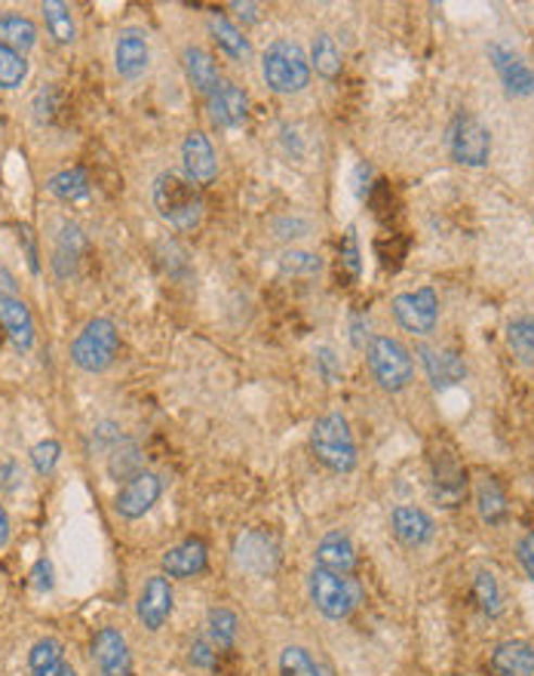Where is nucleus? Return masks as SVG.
I'll list each match as a JSON object with an SVG mask.
<instances>
[{
    "mask_svg": "<svg viewBox=\"0 0 534 676\" xmlns=\"http://www.w3.org/2000/svg\"><path fill=\"white\" fill-rule=\"evenodd\" d=\"M151 200L163 222H169L178 231H194L203 218V197L196 191V185L173 170L154 178Z\"/></svg>",
    "mask_w": 534,
    "mask_h": 676,
    "instance_id": "obj_1",
    "label": "nucleus"
},
{
    "mask_svg": "<svg viewBox=\"0 0 534 676\" xmlns=\"http://www.w3.org/2000/svg\"><path fill=\"white\" fill-rule=\"evenodd\" d=\"M310 449H314V459L332 474H354L356 462H359L354 430L341 412H326L314 422Z\"/></svg>",
    "mask_w": 534,
    "mask_h": 676,
    "instance_id": "obj_2",
    "label": "nucleus"
},
{
    "mask_svg": "<svg viewBox=\"0 0 534 676\" xmlns=\"http://www.w3.org/2000/svg\"><path fill=\"white\" fill-rule=\"evenodd\" d=\"M307 597L329 622H347L356 605L363 603V588L354 575H339L314 566L307 575Z\"/></svg>",
    "mask_w": 534,
    "mask_h": 676,
    "instance_id": "obj_3",
    "label": "nucleus"
},
{
    "mask_svg": "<svg viewBox=\"0 0 534 676\" xmlns=\"http://www.w3.org/2000/svg\"><path fill=\"white\" fill-rule=\"evenodd\" d=\"M262 77L274 92L280 96H295L310 84V59L295 40H274L267 43L265 55H262Z\"/></svg>",
    "mask_w": 534,
    "mask_h": 676,
    "instance_id": "obj_4",
    "label": "nucleus"
},
{
    "mask_svg": "<svg viewBox=\"0 0 534 676\" xmlns=\"http://www.w3.org/2000/svg\"><path fill=\"white\" fill-rule=\"evenodd\" d=\"M366 360H369V373H372L381 391H406L411 378H415V360H411L409 348L399 338L372 336L369 348H366Z\"/></svg>",
    "mask_w": 534,
    "mask_h": 676,
    "instance_id": "obj_5",
    "label": "nucleus"
},
{
    "mask_svg": "<svg viewBox=\"0 0 534 676\" xmlns=\"http://www.w3.org/2000/svg\"><path fill=\"white\" fill-rule=\"evenodd\" d=\"M117 351H120V333H117L114 321H107V317L89 321L72 341L74 366L92 375L105 373L114 363Z\"/></svg>",
    "mask_w": 534,
    "mask_h": 676,
    "instance_id": "obj_6",
    "label": "nucleus"
},
{
    "mask_svg": "<svg viewBox=\"0 0 534 676\" xmlns=\"http://www.w3.org/2000/svg\"><path fill=\"white\" fill-rule=\"evenodd\" d=\"M445 148L461 166H485L492 161V133L476 114L458 111L445 129Z\"/></svg>",
    "mask_w": 534,
    "mask_h": 676,
    "instance_id": "obj_7",
    "label": "nucleus"
},
{
    "mask_svg": "<svg viewBox=\"0 0 534 676\" xmlns=\"http://www.w3.org/2000/svg\"><path fill=\"white\" fill-rule=\"evenodd\" d=\"M391 308L396 323L415 336H430L440 321V296L433 292V286H421L415 292H399Z\"/></svg>",
    "mask_w": 534,
    "mask_h": 676,
    "instance_id": "obj_8",
    "label": "nucleus"
},
{
    "mask_svg": "<svg viewBox=\"0 0 534 676\" xmlns=\"http://www.w3.org/2000/svg\"><path fill=\"white\" fill-rule=\"evenodd\" d=\"M430 492L448 511L467 499V467L452 449H440L430 455Z\"/></svg>",
    "mask_w": 534,
    "mask_h": 676,
    "instance_id": "obj_9",
    "label": "nucleus"
},
{
    "mask_svg": "<svg viewBox=\"0 0 534 676\" xmlns=\"http://www.w3.org/2000/svg\"><path fill=\"white\" fill-rule=\"evenodd\" d=\"M173 605H176V593H173V585H169L166 575L144 578L139 603H136V615L151 634L163 630V624L169 622V615H173Z\"/></svg>",
    "mask_w": 534,
    "mask_h": 676,
    "instance_id": "obj_10",
    "label": "nucleus"
},
{
    "mask_svg": "<svg viewBox=\"0 0 534 676\" xmlns=\"http://www.w3.org/2000/svg\"><path fill=\"white\" fill-rule=\"evenodd\" d=\"M233 556H237L240 569L255 572V575H270L280 563V548L274 541V535L262 533V529H250V533L237 535Z\"/></svg>",
    "mask_w": 534,
    "mask_h": 676,
    "instance_id": "obj_11",
    "label": "nucleus"
},
{
    "mask_svg": "<svg viewBox=\"0 0 534 676\" xmlns=\"http://www.w3.org/2000/svg\"><path fill=\"white\" fill-rule=\"evenodd\" d=\"M488 59L498 72L500 84L507 89V96L513 99H525L534 92V68L513 50V47H504V43H492L488 47Z\"/></svg>",
    "mask_w": 534,
    "mask_h": 676,
    "instance_id": "obj_12",
    "label": "nucleus"
},
{
    "mask_svg": "<svg viewBox=\"0 0 534 676\" xmlns=\"http://www.w3.org/2000/svg\"><path fill=\"white\" fill-rule=\"evenodd\" d=\"M161 477L154 471H142L132 480L124 483V489L117 492V501H114V511L124 516V519H139V516L148 514L161 501Z\"/></svg>",
    "mask_w": 534,
    "mask_h": 676,
    "instance_id": "obj_13",
    "label": "nucleus"
},
{
    "mask_svg": "<svg viewBox=\"0 0 534 676\" xmlns=\"http://www.w3.org/2000/svg\"><path fill=\"white\" fill-rule=\"evenodd\" d=\"M92 661L102 676H132V652H129L124 630L102 627L92 637Z\"/></svg>",
    "mask_w": 534,
    "mask_h": 676,
    "instance_id": "obj_14",
    "label": "nucleus"
},
{
    "mask_svg": "<svg viewBox=\"0 0 534 676\" xmlns=\"http://www.w3.org/2000/svg\"><path fill=\"white\" fill-rule=\"evenodd\" d=\"M391 529L393 538H396L406 551H421V548H428L430 541H433L436 523H433V516H430L428 511L411 508V504H399V508H393Z\"/></svg>",
    "mask_w": 534,
    "mask_h": 676,
    "instance_id": "obj_15",
    "label": "nucleus"
},
{
    "mask_svg": "<svg viewBox=\"0 0 534 676\" xmlns=\"http://www.w3.org/2000/svg\"><path fill=\"white\" fill-rule=\"evenodd\" d=\"M161 566L166 578H181V581L196 578L209 566V548L203 538H185L163 553Z\"/></svg>",
    "mask_w": 534,
    "mask_h": 676,
    "instance_id": "obj_16",
    "label": "nucleus"
},
{
    "mask_svg": "<svg viewBox=\"0 0 534 676\" xmlns=\"http://www.w3.org/2000/svg\"><path fill=\"white\" fill-rule=\"evenodd\" d=\"M206 105H209L213 124L221 126V129L243 126L246 124V117H250V99H246V92L237 87L233 80H221V84L206 96Z\"/></svg>",
    "mask_w": 534,
    "mask_h": 676,
    "instance_id": "obj_17",
    "label": "nucleus"
},
{
    "mask_svg": "<svg viewBox=\"0 0 534 676\" xmlns=\"http://www.w3.org/2000/svg\"><path fill=\"white\" fill-rule=\"evenodd\" d=\"M181 166H185V178L194 185H209L218 173V158H215L213 142L206 139V133L191 129L181 142Z\"/></svg>",
    "mask_w": 534,
    "mask_h": 676,
    "instance_id": "obj_18",
    "label": "nucleus"
},
{
    "mask_svg": "<svg viewBox=\"0 0 534 676\" xmlns=\"http://www.w3.org/2000/svg\"><path fill=\"white\" fill-rule=\"evenodd\" d=\"M418 356H421V366L428 373L430 385L433 388H455L467 378V363L458 351L452 348H433V345H421L418 348Z\"/></svg>",
    "mask_w": 534,
    "mask_h": 676,
    "instance_id": "obj_19",
    "label": "nucleus"
},
{
    "mask_svg": "<svg viewBox=\"0 0 534 676\" xmlns=\"http://www.w3.org/2000/svg\"><path fill=\"white\" fill-rule=\"evenodd\" d=\"M151 62V47L142 28H124L114 43V68L126 80H139L148 72Z\"/></svg>",
    "mask_w": 534,
    "mask_h": 676,
    "instance_id": "obj_20",
    "label": "nucleus"
},
{
    "mask_svg": "<svg viewBox=\"0 0 534 676\" xmlns=\"http://www.w3.org/2000/svg\"><path fill=\"white\" fill-rule=\"evenodd\" d=\"M492 676H534V646L529 640H504L488 655Z\"/></svg>",
    "mask_w": 534,
    "mask_h": 676,
    "instance_id": "obj_21",
    "label": "nucleus"
},
{
    "mask_svg": "<svg viewBox=\"0 0 534 676\" xmlns=\"http://www.w3.org/2000/svg\"><path fill=\"white\" fill-rule=\"evenodd\" d=\"M314 560L320 569L339 572V575H354L356 569V548L351 541V535L344 529H332L320 538L317 551H314Z\"/></svg>",
    "mask_w": 534,
    "mask_h": 676,
    "instance_id": "obj_22",
    "label": "nucleus"
},
{
    "mask_svg": "<svg viewBox=\"0 0 534 676\" xmlns=\"http://www.w3.org/2000/svg\"><path fill=\"white\" fill-rule=\"evenodd\" d=\"M0 323H3V329H7V336H10L16 351H31L35 348V317L18 296L0 299Z\"/></svg>",
    "mask_w": 534,
    "mask_h": 676,
    "instance_id": "obj_23",
    "label": "nucleus"
},
{
    "mask_svg": "<svg viewBox=\"0 0 534 676\" xmlns=\"http://www.w3.org/2000/svg\"><path fill=\"white\" fill-rule=\"evenodd\" d=\"M473 499H476V511H480V519L485 526L495 529V526L507 523L510 504H507V496H504V489L495 477H480L476 489H473Z\"/></svg>",
    "mask_w": 534,
    "mask_h": 676,
    "instance_id": "obj_24",
    "label": "nucleus"
},
{
    "mask_svg": "<svg viewBox=\"0 0 534 676\" xmlns=\"http://www.w3.org/2000/svg\"><path fill=\"white\" fill-rule=\"evenodd\" d=\"M185 72H188V80L194 84L196 92L209 96L218 84H221V74H218V65H215V55L206 53L203 47H185Z\"/></svg>",
    "mask_w": 534,
    "mask_h": 676,
    "instance_id": "obj_25",
    "label": "nucleus"
},
{
    "mask_svg": "<svg viewBox=\"0 0 534 676\" xmlns=\"http://www.w3.org/2000/svg\"><path fill=\"white\" fill-rule=\"evenodd\" d=\"M203 627H206V630H203V637L213 642L221 655L233 652L237 637H240V618L233 615L231 609H225V605H215V609H209V615H206V624H203Z\"/></svg>",
    "mask_w": 534,
    "mask_h": 676,
    "instance_id": "obj_26",
    "label": "nucleus"
},
{
    "mask_svg": "<svg viewBox=\"0 0 534 676\" xmlns=\"http://www.w3.org/2000/svg\"><path fill=\"white\" fill-rule=\"evenodd\" d=\"M209 35H213L215 43L231 55V59H237V62H246L252 55L250 37L243 35L228 16H209Z\"/></svg>",
    "mask_w": 534,
    "mask_h": 676,
    "instance_id": "obj_27",
    "label": "nucleus"
},
{
    "mask_svg": "<svg viewBox=\"0 0 534 676\" xmlns=\"http://www.w3.org/2000/svg\"><path fill=\"white\" fill-rule=\"evenodd\" d=\"M28 667L31 676H59L65 671V646L55 637H43L31 646V655H28Z\"/></svg>",
    "mask_w": 534,
    "mask_h": 676,
    "instance_id": "obj_28",
    "label": "nucleus"
},
{
    "mask_svg": "<svg viewBox=\"0 0 534 676\" xmlns=\"http://www.w3.org/2000/svg\"><path fill=\"white\" fill-rule=\"evenodd\" d=\"M0 43L25 55L28 50H35L37 25L28 16H16V13L0 16Z\"/></svg>",
    "mask_w": 534,
    "mask_h": 676,
    "instance_id": "obj_29",
    "label": "nucleus"
},
{
    "mask_svg": "<svg viewBox=\"0 0 534 676\" xmlns=\"http://www.w3.org/2000/svg\"><path fill=\"white\" fill-rule=\"evenodd\" d=\"M40 13H43L47 32H50V37H53L55 43H62V47L74 43V37H77V25H74V16H72V10H68V3H62V0H47V3L40 7Z\"/></svg>",
    "mask_w": 534,
    "mask_h": 676,
    "instance_id": "obj_30",
    "label": "nucleus"
},
{
    "mask_svg": "<svg viewBox=\"0 0 534 676\" xmlns=\"http://www.w3.org/2000/svg\"><path fill=\"white\" fill-rule=\"evenodd\" d=\"M80 250H84V234L77 225L65 222L62 225V234H59V250H55L53 267L59 277H72L74 267H77V259H80Z\"/></svg>",
    "mask_w": 534,
    "mask_h": 676,
    "instance_id": "obj_31",
    "label": "nucleus"
},
{
    "mask_svg": "<svg viewBox=\"0 0 534 676\" xmlns=\"http://www.w3.org/2000/svg\"><path fill=\"white\" fill-rule=\"evenodd\" d=\"M142 449L132 440H120V443L111 449V459H107V474L114 480H132L136 474H142Z\"/></svg>",
    "mask_w": 534,
    "mask_h": 676,
    "instance_id": "obj_32",
    "label": "nucleus"
},
{
    "mask_svg": "<svg viewBox=\"0 0 534 676\" xmlns=\"http://www.w3.org/2000/svg\"><path fill=\"white\" fill-rule=\"evenodd\" d=\"M280 676H335L314 659L304 646H285L280 655Z\"/></svg>",
    "mask_w": 534,
    "mask_h": 676,
    "instance_id": "obj_33",
    "label": "nucleus"
},
{
    "mask_svg": "<svg viewBox=\"0 0 534 676\" xmlns=\"http://www.w3.org/2000/svg\"><path fill=\"white\" fill-rule=\"evenodd\" d=\"M507 345L517 354L519 363H534V317L532 314H519L507 323Z\"/></svg>",
    "mask_w": 534,
    "mask_h": 676,
    "instance_id": "obj_34",
    "label": "nucleus"
},
{
    "mask_svg": "<svg viewBox=\"0 0 534 676\" xmlns=\"http://www.w3.org/2000/svg\"><path fill=\"white\" fill-rule=\"evenodd\" d=\"M473 600L480 603V609L488 618H498L504 612V590H500L495 572L480 569L473 575Z\"/></svg>",
    "mask_w": 534,
    "mask_h": 676,
    "instance_id": "obj_35",
    "label": "nucleus"
},
{
    "mask_svg": "<svg viewBox=\"0 0 534 676\" xmlns=\"http://www.w3.org/2000/svg\"><path fill=\"white\" fill-rule=\"evenodd\" d=\"M310 68H317L320 77L326 80H335L341 74V53L339 47H335V40L320 32V35L314 37V50H310Z\"/></svg>",
    "mask_w": 534,
    "mask_h": 676,
    "instance_id": "obj_36",
    "label": "nucleus"
},
{
    "mask_svg": "<svg viewBox=\"0 0 534 676\" xmlns=\"http://www.w3.org/2000/svg\"><path fill=\"white\" fill-rule=\"evenodd\" d=\"M50 195L65 200V203H74V200H84L89 195V178L84 170H62L55 173L50 181H47Z\"/></svg>",
    "mask_w": 534,
    "mask_h": 676,
    "instance_id": "obj_37",
    "label": "nucleus"
},
{
    "mask_svg": "<svg viewBox=\"0 0 534 676\" xmlns=\"http://www.w3.org/2000/svg\"><path fill=\"white\" fill-rule=\"evenodd\" d=\"M28 77V62L25 55L0 43V89H18Z\"/></svg>",
    "mask_w": 534,
    "mask_h": 676,
    "instance_id": "obj_38",
    "label": "nucleus"
},
{
    "mask_svg": "<svg viewBox=\"0 0 534 676\" xmlns=\"http://www.w3.org/2000/svg\"><path fill=\"white\" fill-rule=\"evenodd\" d=\"M280 267L292 277H310V274H320L322 259L317 252H304V250H289L283 252L280 259Z\"/></svg>",
    "mask_w": 534,
    "mask_h": 676,
    "instance_id": "obj_39",
    "label": "nucleus"
},
{
    "mask_svg": "<svg viewBox=\"0 0 534 676\" xmlns=\"http://www.w3.org/2000/svg\"><path fill=\"white\" fill-rule=\"evenodd\" d=\"M339 265L351 274V280L359 277V271H363V262H359V240H356L354 228L351 231H344L339 243Z\"/></svg>",
    "mask_w": 534,
    "mask_h": 676,
    "instance_id": "obj_40",
    "label": "nucleus"
},
{
    "mask_svg": "<svg viewBox=\"0 0 534 676\" xmlns=\"http://www.w3.org/2000/svg\"><path fill=\"white\" fill-rule=\"evenodd\" d=\"M62 459V446L55 443V440H40V443L31 449V464H35L37 474H53L55 464Z\"/></svg>",
    "mask_w": 534,
    "mask_h": 676,
    "instance_id": "obj_41",
    "label": "nucleus"
},
{
    "mask_svg": "<svg viewBox=\"0 0 534 676\" xmlns=\"http://www.w3.org/2000/svg\"><path fill=\"white\" fill-rule=\"evenodd\" d=\"M59 89L55 87H43L40 92L35 96V114L37 121H53L55 117V108H59Z\"/></svg>",
    "mask_w": 534,
    "mask_h": 676,
    "instance_id": "obj_42",
    "label": "nucleus"
},
{
    "mask_svg": "<svg viewBox=\"0 0 534 676\" xmlns=\"http://www.w3.org/2000/svg\"><path fill=\"white\" fill-rule=\"evenodd\" d=\"M517 560H519V566L525 569V575L534 581V529L532 533L522 535V538L517 541Z\"/></svg>",
    "mask_w": 534,
    "mask_h": 676,
    "instance_id": "obj_43",
    "label": "nucleus"
},
{
    "mask_svg": "<svg viewBox=\"0 0 534 676\" xmlns=\"http://www.w3.org/2000/svg\"><path fill=\"white\" fill-rule=\"evenodd\" d=\"M31 585L37 590H53V563L47 560V556H40L35 563V569H31Z\"/></svg>",
    "mask_w": 534,
    "mask_h": 676,
    "instance_id": "obj_44",
    "label": "nucleus"
},
{
    "mask_svg": "<svg viewBox=\"0 0 534 676\" xmlns=\"http://www.w3.org/2000/svg\"><path fill=\"white\" fill-rule=\"evenodd\" d=\"M317 370H320L326 381H335V378H339V373H341L339 356L332 354L329 348H320V351H317Z\"/></svg>",
    "mask_w": 534,
    "mask_h": 676,
    "instance_id": "obj_45",
    "label": "nucleus"
},
{
    "mask_svg": "<svg viewBox=\"0 0 534 676\" xmlns=\"http://www.w3.org/2000/svg\"><path fill=\"white\" fill-rule=\"evenodd\" d=\"M351 338H354L356 348H369L372 336H369V321L366 317H354V323H351Z\"/></svg>",
    "mask_w": 534,
    "mask_h": 676,
    "instance_id": "obj_46",
    "label": "nucleus"
},
{
    "mask_svg": "<svg viewBox=\"0 0 534 676\" xmlns=\"http://www.w3.org/2000/svg\"><path fill=\"white\" fill-rule=\"evenodd\" d=\"M16 296V277L0 265V299H13Z\"/></svg>",
    "mask_w": 534,
    "mask_h": 676,
    "instance_id": "obj_47",
    "label": "nucleus"
},
{
    "mask_svg": "<svg viewBox=\"0 0 534 676\" xmlns=\"http://www.w3.org/2000/svg\"><path fill=\"white\" fill-rule=\"evenodd\" d=\"M10 533H13V526H10V514H7V508L0 504V548H7Z\"/></svg>",
    "mask_w": 534,
    "mask_h": 676,
    "instance_id": "obj_48",
    "label": "nucleus"
},
{
    "mask_svg": "<svg viewBox=\"0 0 534 676\" xmlns=\"http://www.w3.org/2000/svg\"><path fill=\"white\" fill-rule=\"evenodd\" d=\"M231 10H237L240 18H246V22H258V7L255 3H231Z\"/></svg>",
    "mask_w": 534,
    "mask_h": 676,
    "instance_id": "obj_49",
    "label": "nucleus"
},
{
    "mask_svg": "<svg viewBox=\"0 0 534 676\" xmlns=\"http://www.w3.org/2000/svg\"><path fill=\"white\" fill-rule=\"evenodd\" d=\"M59 676H77V671H74L72 664H65V671H62V674H59Z\"/></svg>",
    "mask_w": 534,
    "mask_h": 676,
    "instance_id": "obj_50",
    "label": "nucleus"
}]
</instances>
